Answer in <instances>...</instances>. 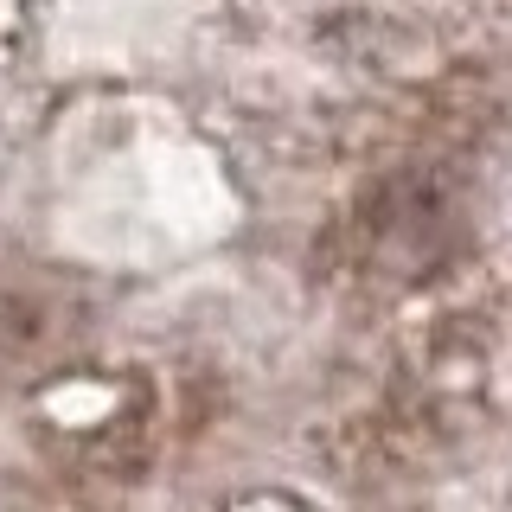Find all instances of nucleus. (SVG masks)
Instances as JSON below:
<instances>
[]
</instances>
